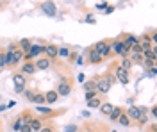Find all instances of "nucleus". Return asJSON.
<instances>
[{"label": "nucleus", "instance_id": "20", "mask_svg": "<svg viewBox=\"0 0 157 132\" xmlns=\"http://www.w3.org/2000/svg\"><path fill=\"white\" fill-rule=\"evenodd\" d=\"M89 61H91V62H100V61H102V57H100L95 50H91V52H89Z\"/></svg>", "mask_w": 157, "mask_h": 132}, {"label": "nucleus", "instance_id": "35", "mask_svg": "<svg viewBox=\"0 0 157 132\" xmlns=\"http://www.w3.org/2000/svg\"><path fill=\"white\" fill-rule=\"evenodd\" d=\"M39 132H54V130H52V129H48V127H47V129L43 127V129H41V130H39Z\"/></svg>", "mask_w": 157, "mask_h": 132}, {"label": "nucleus", "instance_id": "4", "mask_svg": "<svg viewBox=\"0 0 157 132\" xmlns=\"http://www.w3.org/2000/svg\"><path fill=\"white\" fill-rule=\"evenodd\" d=\"M70 91H71V88H70V84L66 79H61L59 81V88H57V95H63V96H66V95H70Z\"/></svg>", "mask_w": 157, "mask_h": 132}, {"label": "nucleus", "instance_id": "33", "mask_svg": "<svg viewBox=\"0 0 157 132\" xmlns=\"http://www.w3.org/2000/svg\"><path fill=\"white\" fill-rule=\"evenodd\" d=\"M105 7H107V4H105V2H104V4H97V9H105Z\"/></svg>", "mask_w": 157, "mask_h": 132}, {"label": "nucleus", "instance_id": "28", "mask_svg": "<svg viewBox=\"0 0 157 132\" xmlns=\"http://www.w3.org/2000/svg\"><path fill=\"white\" fill-rule=\"evenodd\" d=\"M6 64H7V61H6V54H0V68L6 66Z\"/></svg>", "mask_w": 157, "mask_h": 132}, {"label": "nucleus", "instance_id": "17", "mask_svg": "<svg viewBox=\"0 0 157 132\" xmlns=\"http://www.w3.org/2000/svg\"><path fill=\"white\" fill-rule=\"evenodd\" d=\"M30 102H34V104H43V102H45V95H43V93H36V95H32V100Z\"/></svg>", "mask_w": 157, "mask_h": 132}, {"label": "nucleus", "instance_id": "23", "mask_svg": "<svg viewBox=\"0 0 157 132\" xmlns=\"http://www.w3.org/2000/svg\"><path fill=\"white\" fill-rule=\"evenodd\" d=\"M130 66H132L130 59H128V57H123V61H121V68H123V70H128Z\"/></svg>", "mask_w": 157, "mask_h": 132}, {"label": "nucleus", "instance_id": "29", "mask_svg": "<svg viewBox=\"0 0 157 132\" xmlns=\"http://www.w3.org/2000/svg\"><path fill=\"white\" fill-rule=\"evenodd\" d=\"M95 95H97V91H86V100H91V98H95Z\"/></svg>", "mask_w": 157, "mask_h": 132}, {"label": "nucleus", "instance_id": "15", "mask_svg": "<svg viewBox=\"0 0 157 132\" xmlns=\"http://www.w3.org/2000/svg\"><path fill=\"white\" fill-rule=\"evenodd\" d=\"M143 54H145V57H147L150 62H155V48H150V50L143 52Z\"/></svg>", "mask_w": 157, "mask_h": 132}, {"label": "nucleus", "instance_id": "34", "mask_svg": "<svg viewBox=\"0 0 157 132\" xmlns=\"http://www.w3.org/2000/svg\"><path fill=\"white\" fill-rule=\"evenodd\" d=\"M39 112H50V109H47V107H38Z\"/></svg>", "mask_w": 157, "mask_h": 132}, {"label": "nucleus", "instance_id": "9", "mask_svg": "<svg viewBox=\"0 0 157 132\" xmlns=\"http://www.w3.org/2000/svg\"><path fill=\"white\" fill-rule=\"evenodd\" d=\"M21 57H23V52L18 50V48H14V50H13V55H11V64L20 62V61H21Z\"/></svg>", "mask_w": 157, "mask_h": 132}, {"label": "nucleus", "instance_id": "27", "mask_svg": "<svg viewBox=\"0 0 157 132\" xmlns=\"http://www.w3.org/2000/svg\"><path fill=\"white\" fill-rule=\"evenodd\" d=\"M20 132H32V130H30V125H29V123H23V125H21V129H20Z\"/></svg>", "mask_w": 157, "mask_h": 132}, {"label": "nucleus", "instance_id": "12", "mask_svg": "<svg viewBox=\"0 0 157 132\" xmlns=\"http://www.w3.org/2000/svg\"><path fill=\"white\" fill-rule=\"evenodd\" d=\"M127 118H134V120H139V109H137V107H128Z\"/></svg>", "mask_w": 157, "mask_h": 132}, {"label": "nucleus", "instance_id": "13", "mask_svg": "<svg viewBox=\"0 0 157 132\" xmlns=\"http://www.w3.org/2000/svg\"><path fill=\"white\" fill-rule=\"evenodd\" d=\"M29 125H30V130H32V132H39L41 129H43V125H41L39 120H30Z\"/></svg>", "mask_w": 157, "mask_h": 132}, {"label": "nucleus", "instance_id": "25", "mask_svg": "<svg viewBox=\"0 0 157 132\" xmlns=\"http://www.w3.org/2000/svg\"><path fill=\"white\" fill-rule=\"evenodd\" d=\"M88 107H100V100H98V98H91V100H88Z\"/></svg>", "mask_w": 157, "mask_h": 132}, {"label": "nucleus", "instance_id": "1", "mask_svg": "<svg viewBox=\"0 0 157 132\" xmlns=\"http://www.w3.org/2000/svg\"><path fill=\"white\" fill-rule=\"evenodd\" d=\"M113 82H114L113 75H105V77L95 81V89H97V93H107L113 86Z\"/></svg>", "mask_w": 157, "mask_h": 132}, {"label": "nucleus", "instance_id": "7", "mask_svg": "<svg viewBox=\"0 0 157 132\" xmlns=\"http://www.w3.org/2000/svg\"><path fill=\"white\" fill-rule=\"evenodd\" d=\"M116 77H118V81L121 82V84H127L128 82V70H123L121 66H118L116 68Z\"/></svg>", "mask_w": 157, "mask_h": 132}, {"label": "nucleus", "instance_id": "8", "mask_svg": "<svg viewBox=\"0 0 157 132\" xmlns=\"http://www.w3.org/2000/svg\"><path fill=\"white\" fill-rule=\"evenodd\" d=\"M41 7H43V11H45L48 16H56V6H54L52 2H45Z\"/></svg>", "mask_w": 157, "mask_h": 132}, {"label": "nucleus", "instance_id": "16", "mask_svg": "<svg viewBox=\"0 0 157 132\" xmlns=\"http://www.w3.org/2000/svg\"><path fill=\"white\" fill-rule=\"evenodd\" d=\"M36 71V64L34 62H27V64H23V73H34Z\"/></svg>", "mask_w": 157, "mask_h": 132}, {"label": "nucleus", "instance_id": "22", "mask_svg": "<svg viewBox=\"0 0 157 132\" xmlns=\"http://www.w3.org/2000/svg\"><path fill=\"white\" fill-rule=\"evenodd\" d=\"M100 109H102V112H105V114H111L113 105H111V104H100Z\"/></svg>", "mask_w": 157, "mask_h": 132}, {"label": "nucleus", "instance_id": "5", "mask_svg": "<svg viewBox=\"0 0 157 132\" xmlns=\"http://www.w3.org/2000/svg\"><path fill=\"white\" fill-rule=\"evenodd\" d=\"M45 50V47H41V45H30V50L25 54V59H32V57H36V55H39L41 52Z\"/></svg>", "mask_w": 157, "mask_h": 132}, {"label": "nucleus", "instance_id": "18", "mask_svg": "<svg viewBox=\"0 0 157 132\" xmlns=\"http://www.w3.org/2000/svg\"><path fill=\"white\" fill-rule=\"evenodd\" d=\"M109 116H111V120H118V118L121 116V109H120V107H113V111H111Z\"/></svg>", "mask_w": 157, "mask_h": 132}, {"label": "nucleus", "instance_id": "31", "mask_svg": "<svg viewBox=\"0 0 157 132\" xmlns=\"http://www.w3.org/2000/svg\"><path fill=\"white\" fill-rule=\"evenodd\" d=\"M59 54L66 57V55H70V50H68V48H61V50H59Z\"/></svg>", "mask_w": 157, "mask_h": 132}, {"label": "nucleus", "instance_id": "21", "mask_svg": "<svg viewBox=\"0 0 157 132\" xmlns=\"http://www.w3.org/2000/svg\"><path fill=\"white\" fill-rule=\"evenodd\" d=\"M139 47H141V50L143 52L150 50V40H148V38H143V41L139 43Z\"/></svg>", "mask_w": 157, "mask_h": 132}, {"label": "nucleus", "instance_id": "2", "mask_svg": "<svg viewBox=\"0 0 157 132\" xmlns=\"http://www.w3.org/2000/svg\"><path fill=\"white\" fill-rule=\"evenodd\" d=\"M93 50L97 52L102 59H104V57H107L109 54H111V45H107L105 41H100V43L95 45V48H93Z\"/></svg>", "mask_w": 157, "mask_h": 132}, {"label": "nucleus", "instance_id": "19", "mask_svg": "<svg viewBox=\"0 0 157 132\" xmlns=\"http://www.w3.org/2000/svg\"><path fill=\"white\" fill-rule=\"evenodd\" d=\"M20 47H21V52H25V54H27V52L30 50V41L29 40H21V41H20Z\"/></svg>", "mask_w": 157, "mask_h": 132}, {"label": "nucleus", "instance_id": "3", "mask_svg": "<svg viewBox=\"0 0 157 132\" xmlns=\"http://www.w3.org/2000/svg\"><path fill=\"white\" fill-rule=\"evenodd\" d=\"M111 52H114L118 55H121V57H128V48L121 43V41H116V43H113L111 45Z\"/></svg>", "mask_w": 157, "mask_h": 132}, {"label": "nucleus", "instance_id": "32", "mask_svg": "<svg viewBox=\"0 0 157 132\" xmlns=\"http://www.w3.org/2000/svg\"><path fill=\"white\" fill-rule=\"evenodd\" d=\"M75 130H77L75 125H68V127H66V132H75Z\"/></svg>", "mask_w": 157, "mask_h": 132}, {"label": "nucleus", "instance_id": "26", "mask_svg": "<svg viewBox=\"0 0 157 132\" xmlns=\"http://www.w3.org/2000/svg\"><path fill=\"white\" fill-rule=\"evenodd\" d=\"M118 122L121 123V125H128V118H127V114H121V116H120V118H118Z\"/></svg>", "mask_w": 157, "mask_h": 132}, {"label": "nucleus", "instance_id": "6", "mask_svg": "<svg viewBox=\"0 0 157 132\" xmlns=\"http://www.w3.org/2000/svg\"><path fill=\"white\" fill-rule=\"evenodd\" d=\"M13 79H14V89H16V93H21L25 89V79H23V75L18 73V75H14Z\"/></svg>", "mask_w": 157, "mask_h": 132}, {"label": "nucleus", "instance_id": "10", "mask_svg": "<svg viewBox=\"0 0 157 132\" xmlns=\"http://www.w3.org/2000/svg\"><path fill=\"white\" fill-rule=\"evenodd\" d=\"M43 52H45L48 57H56V55L59 54V48H57V47H54V45H48V47H47Z\"/></svg>", "mask_w": 157, "mask_h": 132}, {"label": "nucleus", "instance_id": "11", "mask_svg": "<svg viewBox=\"0 0 157 132\" xmlns=\"http://www.w3.org/2000/svg\"><path fill=\"white\" fill-rule=\"evenodd\" d=\"M47 68H50L48 59H39V61L36 62V70H47Z\"/></svg>", "mask_w": 157, "mask_h": 132}, {"label": "nucleus", "instance_id": "14", "mask_svg": "<svg viewBox=\"0 0 157 132\" xmlns=\"http://www.w3.org/2000/svg\"><path fill=\"white\" fill-rule=\"evenodd\" d=\"M57 96H59V95L56 91H48L47 95H45V100L48 102V104H54V102L57 100Z\"/></svg>", "mask_w": 157, "mask_h": 132}, {"label": "nucleus", "instance_id": "30", "mask_svg": "<svg viewBox=\"0 0 157 132\" xmlns=\"http://www.w3.org/2000/svg\"><path fill=\"white\" fill-rule=\"evenodd\" d=\"M21 125H23V122H21V120H16V123H14V130H20Z\"/></svg>", "mask_w": 157, "mask_h": 132}, {"label": "nucleus", "instance_id": "24", "mask_svg": "<svg viewBox=\"0 0 157 132\" xmlns=\"http://www.w3.org/2000/svg\"><path fill=\"white\" fill-rule=\"evenodd\" d=\"M84 88H86V91H97V89H95V81L84 82Z\"/></svg>", "mask_w": 157, "mask_h": 132}]
</instances>
